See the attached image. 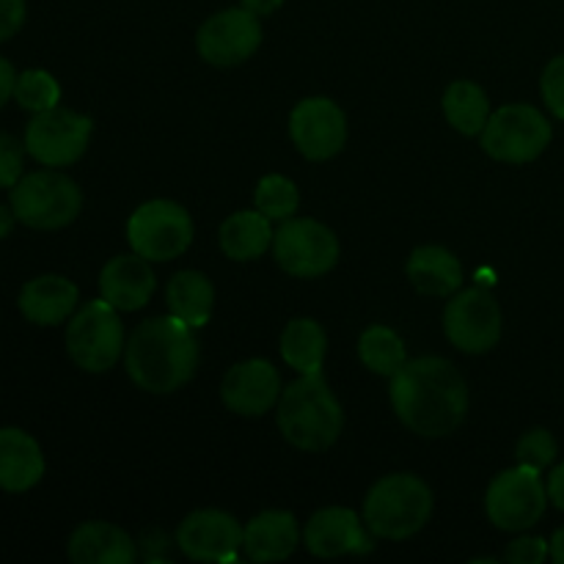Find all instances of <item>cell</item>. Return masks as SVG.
<instances>
[{"label":"cell","mask_w":564,"mask_h":564,"mask_svg":"<svg viewBox=\"0 0 564 564\" xmlns=\"http://www.w3.org/2000/svg\"><path fill=\"white\" fill-rule=\"evenodd\" d=\"M391 405L400 422L422 438L455 433L468 413V389L446 358L424 356L405 361L391 378Z\"/></svg>","instance_id":"cell-1"},{"label":"cell","mask_w":564,"mask_h":564,"mask_svg":"<svg viewBox=\"0 0 564 564\" xmlns=\"http://www.w3.org/2000/svg\"><path fill=\"white\" fill-rule=\"evenodd\" d=\"M132 383L149 394H171L191 383L198 367V341L180 317H154L138 325L124 347Z\"/></svg>","instance_id":"cell-2"},{"label":"cell","mask_w":564,"mask_h":564,"mask_svg":"<svg viewBox=\"0 0 564 564\" xmlns=\"http://www.w3.org/2000/svg\"><path fill=\"white\" fill-rule=\"evenodd\" d=\"M275 422L281 435L295 449L325 452L339 441L345 430V411L325 383L323 372L301 375L281 391L275 405Z\"/></svg>","instance_id":"cell-3"},{"label":"cell","mask_w":564,"mask_h":564,"mask_svg":"<svg viewBox=\"0 0 564 564\" xmlns=\"http://www.w3.org/2000/svg\"><path fill=\"white\" fill-rule=\"evenodd\" d=\"M433 490L416 474H389L378 479L364 501V523L375 538L408 540L427 527Z\"/></svg>","instance_id":"cell-4"},{"label":"cell","mask_w":564,"mask_h":564,"mask_svg":"<svg viewBox=\"0 0 564 564\" xmlns=\"http://www.w3.org/2000/svg\"><path fill=\"white\" fill-rule=\"evenodd\" d=\"M17 220L28 229L55 231L69 226L80 215L83 193L75 180H69L61 171H33L25 174L14 187L9 198Z\"/></svg>","instance_id":"cell-5"},{"label":"cell","mask_w":564,"mask_h":564,"mask_svg":"<svg viewBox=\"0 0 564 564\" xmlns=\"http://www.w3.org/2000/svg\"><path fill=\"white\" fill-rule=\"evenodd\" d=\"M127 336L119 308L108 301H91L72 317L66 328V352L83 372H108L124 356Z\"/></svg>","instance_id":"cell-6"},{"label":"cell","mask_w":564,"mask_h":564,"mask_svg":"<svg viewBox=\"0 0 564 564\" xmlns=\"http://www.w3.org/2000/svg\"><path fill=\"white\" fill-rule=\"evenodd\" d=\"M554 130L549 119L532 105H505L490 113L482 130V149L499 163L523 165L549 149Z\"/></svg>","instance_id":"cell-7"},{"label":"cell","mask_w":564,"mask_h":564,"mask_svg":"<svg viewBox=\"0 0 564 564\" xmlns=\"http://www.w3.org/2000/svg\"><path fill=\"white\" fill-rule=\"evenodd\" d=\"M127 240L149 262H169L182 257L193 242V218L182 204L154 198L141 204L127 224Z\"/></svg>","instance_id":"cell-8"},{"label":"cell","mask_w":564,"mask_h":564,"mask_svg":"<svg viewBox=\"0 0 564 564\" xmlns=\"http://www.w3.org/2000/svg\"><path fill=\"white\" fill-rule=\"evenodd\" d=\"M545 507H549V488L540 471L527 466L501 471L485 496L488 518L501 532H527L543 518Z\"/></svg>","instance_id":"cell-9"},{"label":"cell","mask_w":564,"mask_h":564,"mask_svg":"<svg viewBox=\"0 0 564 564\" xmlns=\"http://www.w3.org/2000/svg\"><path fill=\"white\" fill-rule=\"evenodd\" d=\"M91 130L94 124L88 116L55 105L42 113H33V119L28 121L25 149L36 163L47 169H64L86 154Z\"/></svg>","instance_id":"cell-10"},{"label":"cell","mask_w":564,"mask_h":564,"mask_svg":"<svg viewBox=\"0 0 564 564\" xmlns=\"http://www.w3.org/2000/svg\"><path fill=\"white\" fill-rule=\"evenodd\" d=\"M275 262L295 279H319L339 262V240L312 218H286L273 235Z\"/></svg>","instance_id":"cell-11"},{"label":"cell","mask_w":564,"mask_h":564,"mask_svg":"<svg viewBox=\"0 0 564 564\" xmlns=\"http://www.w3.org/2000/svg\"><path fill=\"white\" fill-rule=\"evenodd\" d=\"M444 330L457 350L474 352V356L494 350L505 330L499 301L482 286L457 290L446 303Z\"/></svg>","instance_id":"cell-12"},{"label":"cell","mask_w":564,"mask_h":564,"mask_svg":"<svg viewBox=\"0 0 564 564\" xmlns=\"http://www.w3.org/2000/svg\"><path fill=\"white\" fill-rule=\"evenodd\" d=\"M262 44V22L246 6L218 11L196 36L198 55L213 66H237L251 58Z\"/></svg>","instance_id":"cell-13"},{"label":"cell","mask_w":564,"mask_h":564,"mask_svg":"<svg viewBox=\"0 0 564 564\" xmlns=\"http://www.w3.org/2000/svg\"><path fill=\"white\" fill-rule=\"evenodd\" d=\"M290 135L306 160H330L345 149L347 119L328 97H308L290 116Z\"/></svg>","instance_id":"cell-14"},{"label":"cell","mask_w":564,"mask_h":564,"mask_svg":"<svg viewBox=\"0 0 564 564\" xmlns=\"http://www.w3.org/2000/svg\"><path fill=\"white\" fill-rule=\"evenodd\" d=\"M176 545L187 560L235 562L242 549V529L229 512L196 510L176 529Z\"/></svg>","instance_id":"cell-15"},{"label":"cell","mask_w":564,"mask_h":564,"mask_svg":"<svg viewBox=\"0 0 564 564\" xmlns=\"http://www.w3.org/2000/svg\"><path fill=\"white\" fill-rule=\"evenodd\" d=\"M306 549L319 560H339V556H367L375 551L369 527L347 507H328L314 512L306 523Z\"/></svg>","instance_id":"cell-16"},{"label":"cell","mask_w":564,"mask_h":564,"mask_svg":"<svg viewBox=\"0 0 564 564\" xmlns=\"http://www.w3.org/2000/svg\"><path fill=\"white\" fill-rule=\"evenodd\" d=\"M281 391L284 389H281L279 369L262 358L235 364L220 386L224 405L240 416H264L279 405Z\"/></svg>","instance_id":"cell-17"},{"label":"cell","mask_w":564,"mask_h":564,"mask_svg":"<svg viewBox=\"0 0 564 564\" xmlns=\"http://www.w3.org/2000/svg\"><path fill=\"white\" fill-rule=\"evenodd\" d=\"M99 292L119 312H138L154 292L152 262L135 251L110 259L99 273Z\"/></svg>","instance_id":"cell-18"},{"label":"cell","mask_w":564,"mask_h":564,"mask_svg":"<svg viewBox=\"0 0 564 564\" xmlns=\"http://www.w3.org/2000/svg\"><path fill=\"white\" fill-rule=\"evenodd\" d=\"M301 543V529L292 512L268 510L259 512L242 529V551L251 562L290 560Z\"/></svg>","instance_id":"cell-19"},{"label":"cell","mask_w":564,"mask_h":564,"mask_svg":"<svg viewBox=\"0 0 564 564\" xmlns=\"http://www.w3.org/2000/svg\"><path fill=\"white\" fill-rule=\"evenodd\" d=\"M44 477L42 446L20 427H0V490L25 494Z\"/></svg>","instance_id":"cell-20"},{"label":"cell","mask_w":564,"mask_h":564,"mask_svg":"<svg viewBox=\"0 0 564 564\" xmlns=\"http://www.w3.org/2000/svg\"><path fill=\"white\" fill-rule=\"evenodd\" d=\"M77 286L64 275H39L20 292V312L33 325H61L77 306Z\"/></svg>","instance_id":"cell-21"},{"label":"cell","mask_w":564,"mask_h":564,"mask_svg":"<svg viewBox=\"0 0 564 564\" xmlns=\"http://www.w3.org/2000/svg\"><path fill=\"white\" fill-rule=\"evenodd\" d=\"M69 560L75 564H132L135 543L113 523L88 521L69 538Z\"/></svg>","instance_id":"cell-22"},{"label":"cell","mask_w":564,"mask_h":564,"mask_svg":"<svg viewBox=\"0 0 564 564\" xmlns=\"http://www.w3.org/2000/svg\"><path fill=\"white\" fill-rule=\"evenodd\" d=\"M408 279L427 297H452L460 290V259L441 246H422L408 259Z\"/></svg>","instance_id":"cell-23"},{"label":"cell","mask_w":564,"mask_h":564,"mask_svg":"<svg viewBox=\"0 0 564 564\" xmlns=\"http://www.w3.org/2000/svg\"><path fill=\"white\" fill-rule=\"evenodd\" d=\"M273 235L268 215L259 209H242L229 215L220 226V251L235 262H251L273 246Z\"/></svg>","instance_id":"cell-24"},{"label":"cell","mask_w":564,"mask_h":564,"mask_svg":"<svg viewBox=\"0 0 564 564\" xmlns=\"http://www.w3.org/2000/svg\"><path fill=\"white\" fill-rule=\"evenodd\" d=\"M169 308L174 317L191 328H202L209 323L215 308V286L198 270H180L169 281Z\"/></svg>","instance_id":"cell-25"},{"label":"cell","mask_w":564,"mask_h":564,"mask_svg":"<svg viewBox=\"0 0 564 564\" xmlns=\"http://www.w3.org/2000/svg\"><path fill=\"white\" fill-rule=\"evenodd\" d=\"M325 352H328V336H325L323 325L314 323V319H292L284 328V334H281V358H284L295 372H323Z\"/></svg>","instance_id":"cell-26"},{"label":"cell","mask_w":564,"mask_h":564,"mask_svg":"<svg viewBox=\"0 0 564 564\" xmlns=\"http://www.w3.org/2000/svg\"><path fill=\"white\" fill-rule=\"evenodd\" d=\"M446 121L463 135H482L490 119V102L482 86L471 80H457L444 94Z\"/></svg>","instance_id":"cell-27"},{"label":"cell","mask_w":564,"mask_h":564,"mask_svg":"<svg viewBox=\"0 0 564 564\" xmlns=\"http://www.w3.org/2000/svg\"><path fill=\"white\" fill-rule=\"evenodd\" d=\"M358 356H361L364 367L372 369L375 375L383 378H394L408 361L405 345H402L400 334H394L386 325H372L358 339Z\"/></svg>","instance_id":"cell-28"},{"label":"cell","mask_w":564,"mask_h":564,"mask_svg":"<svg viewBox=\"0 0 564 564\" xmlns=\"http://www.w3.org/2000/svg\"><path fill=\"white\" fill-rule=\"evenodd\" d=\"M257 202L259 213L268 215L270 220H286L297 213V204H301V193H297L295 182L286 180L281 174L264 176L257 185Z\"/></svg>","instance_id":"cell-29"},{"label":"cell","mask_w":564,"mask_h":564,"mask_svg":"<svg viewBox=\"0 0 564 564\" xmlns=\"http://www.w3.org/2000/svg\"><path fill=\"white\" fill-rule=\"evenodd\" d=\"M14 99L20 102V108L31 110V113H42V110H50L58 105L61 86L50 72L28 69L22 75H17Z\"/></svg>","instance_id":"cell-30"},{"label":"cell","mask_w":564,"mask_h":564,"mask_svg":"<svg viewBox=\"0 0 564 564\" xmlns=\"http://www.w3.org/2000/svg\"><path fill=\"white\" fill-rule=\"evenodd\" d=\"M556 455H560V444H556L554 435L543 427L529 430L527 435H521V441H518V446H516L518 466L534 468V471H540V474H543L545 468L556 460Z\"/></svg>","instance_id":"cell-31"},{"label":"cell","mask_w":564,"mask_h":564,"mask_svg":"<svg viewBox=\"0 0 564 564\" xmlns=\"http://www.w3.org/2000/svg\"><path fill=\"white\" fill-rule=\"evenodd\" d=\"M25 141L0 132V187H14L22 180L25 171Z\"/></svg>","instance_id":"cell-32"},{"label":"cell","mask_w":564,"mask_h":564,"mask_svg":"<svg viewBox=\"0 0 564 564\" xmlns=\"http://www.w3.org/2000/svg\"><path fill=\"white\" fill-rule=\"evenodd\" d=\"M540 91H543L545 105H549L551 113L556 119H564V53L551 58V64L545 66L543 80H540Z\"/></svg>","instance_id":"cell-33"},{"label":"cell","mask_w":564,"mask_h":564,"mask_svg":"<svg viewBox=\"0 0 564 564\" xmlns=\"http://www.w3.org/2000/svg\"><path fill=\"white\" fill-rule=\"evenodd\" d=\"M545 556H551V551L543 538H518L505 551V560L510 564H540Z\"/></svg>","instance_id":"cell-34"},{"label":"cell","mask_w":564,"mask_h":564,"mask_svg":"<svg viewBox=\"0 0 564 564\" xmlns=\"http://www.w3.org/2000/svg\"><path fill=\"white\" fill-rule=\"evenodd\" d=\"M25 22V0H0V42H9Z\"/></svg>","instance_id":"cell-35"},{"label":"cell","mask_w":564,"mask_h":564,"mask_svg":"<svg viewBox=\"0 0 564 564\" xmlns=\"http://www.w3.org/2000/svg\"><path fill=\"white\" fill-rule=\"evenodd\" d=\"M14 83H17V72L9 61L0 55V108L14 97Z\"/></svg>","instance_id":"cell-36"},{"label":"cell","mask_w":564,"mask_h":564,"mask_svg":"<svg viewBox=\"0 0 564 564\" xmlns=\"http://www.w3.org/2000/svg\"><path fill=\"white\" fill-rule=\"evenodd\" d=\"M545 488H549V501H551V505H554L556 510L564 512V463H560V466H556L554 471H551L549 485H545Z\"/></svg>","instance_id":"cell-37"},{"label":"cell","mask_w":564,"mask_h":564,"mask_svg":"<svg viewBox=\"0 0 564 564\" xmlns=\"http://www.w3.org/2000/svg\"><path fill=\"white\" fill-rule=\"evenodd\" d=\"M242 6H246L248 11H253L257 17H268L273 14V11H279L281 6H284V0H242Z\"/></svg>","instance_id":"cell-38"},{"label":"cell","mask_w":564,"mask_h":564,"mask_svg":"<svg viewBox=\"0 0 564 564\" xmlns=\"http://www.w3.org/2000/svg\"><path fill=\"white\" fill-rule=\"evenodd\" d=\"M549 551H551V560L556 564H564V527L554 532V538H551L549 543Z\"/></svg>","instance_id":"cell-39"},{"label":"cell","mask_w":564,"mask_h":564,"mask_svg":"<svg viewBox=\"0 0 564 564\" xmlns=\"http://www.w3.org/2000/svg\"><path fill=\"white\" fill-rule=\"evenodd\" d=\"M14 224H17V215L14 209H11V204L9 207H0V240H3L6 235H11Z\"/></svg>","instance_id":"cell-40"}]
</instances>
